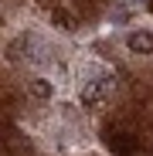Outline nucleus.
<instances>
[{
    "instance_id": "1",
    "label": "nucleus",
    "mask_w": 153,
    "mask_h": 156,
    "mask_svg": "<svg viewBox=\"0 0 153 156\" xmlns=\"http://www.w3.org/2000/svg\"><path fill=\"white\" fill-rule=\"evenodd\" d=\"M106 143H109V149L119 153V156H133V153L140 149L136 136H129V133H106Z\"/></svg>"
},
{
    "instance_id": "2",
    "label": "nucleus",
    "mask_w": 153,
    "mask_h": 156,
    "mask_svg": "<svg viewBox=\"0 0 153 156\" xmlns=\"http://www.w3.org/2000/svg\"><path fill=\"white\" fill-rule=\"evenodd\" d=\"M82 102L89 109H99L102 102H106V85L102 82H92V85H85V92H82Z\"/></svg>"
},
{
    "instance_id": "3",
    "label": "nucleus",
    "mask_w": 153,
    "mask_h": 156,
    "mask_svg": "<svg viewBox=\"0 0 153 156\" xmlns=\"http://www.w3.org/2000/svg\"><path fill=\"white\" fill-rule=\"evenodd\" d=\"M129 51H136V55L153 51V34H150V31H133V34H129Z\"/></svg>"
},
{
    "instance_id": "4",
    "label": "nucleus",
    "mask_w": 153,
    "mask_h": 156,
    "mask_svg": "<svg viewBox=\"0 0 153 156\" xmlns=\"http://www.w3.org/2000/svg\"><path fill=\"white\" fill-rule=\"evenodd\" d=\"M51 20H55L61 31H75V17H71L68 10H61V7H58V10H51Z\"/></svg>"
},
{
    "instance_id": "5",
    "label": "nucleus",
    "mask_w": 153,
    "mask_h": 156,
    "mask_svg": "<svg viewBox=\"0 0 153 156\" xmlns=\"http://www.w3.org/2000/svg\"><path fill=\"white\" fill-rule=\"evenodd\" d=\"M31 95H38V98H48V95H51V82H44V78H38V82L31 85Z\"/></svg>"
},
{
    "instance_id": "6",
    "label": "nucleus",
    "mask_w": 153,
    "mask_h": 156,
    "mask_svg": "<svg viewBox=\"0 0 153 156\" xmlns=\"http://www.w3.org/2000/svg\"><path fill=\"white\" fill-rule=\"evenodd\" d=\"M146 10H150V14H153V0H146Z\"/></svg>"
}]
</instances>
